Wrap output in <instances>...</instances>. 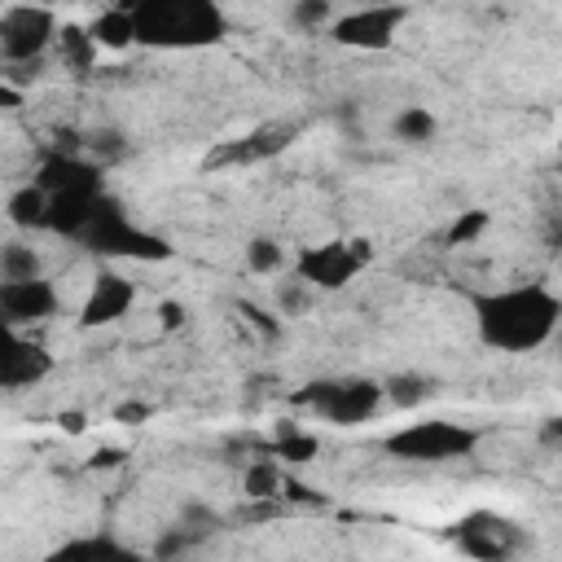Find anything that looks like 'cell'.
<instances>
[{
    "mask_svg": "<svg viewBox=\"0 0 562 562\" xmlns=\"http://www.w3.org/2000/svg\"><path fill=\"white\" fill-rule=\"evenodd\" d=\"M470 321L483 347L505 356L540 351L562 329V294L544 281H518L470 294Z\"/></svg>",
    "mask_w": 562,
    "mask_h": 562,
    "instance_id": "cell-1",
    "label": "cell"
},
{
    "mask_svg": "<svg viewBox=\"0 0 562 562\" xmlns=\"http://www.w3.org/2000/svg\"><path fill=\"white\" fill-rule=\"evenodd\" d=\"M136 22V44L162 53L211 48L228 35L220 0H119Z\"/></svg>",
    "mask_w": 562,
    "mask_h": 562,
    "instance_id": "cell-2",
    "label": "cell"
},
{
    "mask_svg": "<svg viewBox=\"0 0 562 562\" xmlns=\"http://www.w3.org/2000/svg\"><path fill=\"white\" fill-rule=\"evenodd\" d=\"M483 430L465 426V422H448V417H422V422H404L400 430H391L382 439V448L395 461H413V465H443V461H461L479 448Z\"/></svg>",
    "mask_w": 562,
    "mask_h": 562,
    "instance_id": "cell-3",
    "label": "cell"
},
{
    "mask_svg": "<svg viewBox=\"0 0 562 562\" xmlns=\"http://www.w3.org/2000/svg\"><path fill=\"white\" fill-rule=\"evenodd\" d=\"M303 408H312L321 422L329 426H364L382 413L386 404V391L378 378H325V382H307L299 395H294Z\"/></svg>",
    "mask_w": 562,
    "mask_h": 562,
    "instance_id": "cell-4",
    "label": "cell"
},
{
    "mask_svg": "<svg viewBox=\"0 0 562 562\" xmlns=\"http://www.w3.org/2000/svg\"><path fill=\"white\" fill-rule=\"evenodd\" d=\"M79 246L92 250V255H105V259H145V263H158V259H171V246L154 233H145L140 224L127 220V211L105 193L97 215L88 220V228L79 233Z\"/></svg>",
    "mask_w": 562,
    "mask_h": 562,
    "instance_id": "cell-5",
    "label": "cell"
},
{
    "mask_svg": "<svg viewBox=\"0 0 562 562\" xmlns=\"http://www.w3.org/2000/svg\"><path fill=\"white\" fill-rule=\"evenodd\" d=\"M61 26H57V13L48 4H9L0 13V57L4 66H26V61H40L53 44H57Z\"/></svg>",
    "mask_w": 562,
    "mask_h": 562,
    "instance_id": "cell-6",
    "label": "cell"
},
{
    "mask_svg": "<svg viewBox=\"0 0 562 562\" xmlns=\"http://www.w3.org/2000/svg\"><path fill=\"white\" fill-rule=\"evenodd\" d=\"M408 22V4H356L347 13H338L329 22V40L338 48H351V53H382L395 44L400 26Z\"/></svg>",
    "mask_w": 562,
    "mask_h": 562,
    "instance_id": "cell-7",
    "label": "cell"
},
{
    "mask_svg": "<svg viewBox=\"0 0 562 562\" xmlns=\"http://www.w3.org/2000/svg\"><path fill=\"white\" fill-rule=\"evenodd\" d=\"M369 241H321V246H303L294 255V277H303L312 290H342L351 285V277L364 272L369 263Z\"/></svg>",
    "mask_w": 562,
    "mask_h": 562,
    "instance_id": "cell-8",
    "label": "cell"
},
{
    "mask_svg": "<svg viewBox=\"0 0 562 562\" xmlns=\"http://www.w3.org/2000/svg\"><path fill=\"white\" fill-rule=\"evenodd\" d=\"M61 294L48 277H26V281H0V316L9 329L22 325H40L48 316H57Z\"/></svg>",
    "mask_w": 562,
    "mask_h": 562,
    "instance_id": "cell-9",
    "label": "cell"
},
{
    "mask_svg": "<svg viewBox=\"0 0 562 562\" xmlns=\"http://www.w3.org/2000/svg\"><path fill=\"white\" fill-rule=\"evenodd\" d=\"M136 303V285L119 272V268H101L92 281H88V294L79 303V325L83 329H101V325H114L132 312Z\"/></svg>",
    "mask_w": 562,
    "mask_h": 562,
    "instance_id": "cell-10",
    "label": "cell"
},
{
    "mask_svg": "<svg viewBox=\"0 0 562 562\" xmlns=\"http://www.w3.org/2000/svg\"><path fill=\"white\" fill-rule=\"evenodd\" d=\"M452 540H457L461 553H474V558H509V553H518L522 531H518L509 518L483 509V514L461 518L457 531H452Z\"/></svg>",
    "mask_w": 562,
    "mask_h": 562,
    "instance_id": "cell-11",
    "label": "cell"
},
{
    "mask_svg": "<svg viewBox=\"0 0 562 562\" xmlns=\"http://www.w3.org/2000/svg\"><path fill=\"white\" fill-rule=\"evenodd\" d=\"M53 373V351L35 338H26L22 329H9V342L0 351V386L4 391H26L40 386Z\"/></svg>",
    "mask_w": 562,
    "mask_h": 562,
    "instance_id": "cell-12",
    "label": "cell"
},
{
    "mask_svg": "<svg viewBox=\"0 0 562 562\" xmlns=\"http://www.w3.org/2000/svg\"><path fill=\"white\" fill-rule=\"evenodd\" d=\"M299 136V123H281V119H272V123H259V127H250L241 140H228L220 154H211L206 158V167L215 162V167H224V162H268V158H277L290 140Z\"/></svg>",
    "mask_w": 562,
    "mask_h": 562,
    "instance_id": "cell-13",
    "label": "cell"
},
{
    "mask_svg": "<svg viewBox=\"0 0 562 562\" xmlns=\"http://www.w3.org/2000/svg\"><path fill=\"white\" fill-rule=\"evenodd\" d=\"M4 211H9V224L13 228H48V189L40 180H31V184H22V189L9 193Z\"/></svg>",
    "mask_w": 562,
    "mask_h": 562,
    "instance_id": "cell-14",
    "label": "cell"
},
{
    "mask_svg": "<svg viewBox=\"0 0 562 562\" xmlns=\"http://www.w3.org/2000/svg\"><path fill=\"white\" fill-rule=\"evenodd\" d=\"M241 492H246V501H281V492H285V461L281 457L250 461L246 474H241Z\"/></svg>",
    "mask_w": 562,
    "mask_h": 562,
    "instance_id": "cell-15",
    "label": "cell"
},
{
    "mask_svg": "<svg viewBox=\"0 0 562 562\" xmlns=\"http://www.w3.org/2000/svg\"><path fill=\"white\" fill-rule=\"evenodd\" d=\"M382 391H386V404L408 413V408H422L430 395H435V378L426 373H386L382 378Z\"/></svg>",
    "mask_w": 562,
    "mask_h": 562,
    "instance_id": "cell-16",
    "label": "cell"
},
{
    "mask_svg": "<svg viewBox=\"0 0 562 562\" xmlns=\"http://www.w3.org/2000/svg\"><path fill=\"white\" fill-rule=\"evenodd\" d=\"M88 31H92L97 48H110V53L136 44V22H132V13H127L123 4H110L105 13H97V22H92Z\"/></svg>",
    "mask_w": 562,
    "mask_h": 562,
    "instance_id": "cell-17",
    "label": "cell"
},
{
    "mask_svg": "<svg viewBox=\"0 0 562 562\" xmlns=\"http://www.w3.org/2000/svg\"><path fill=\"white\" fill-rule=\"evenodd\" d=\"M391 132L404 145H430L435 132H439V123H435V114L426 105H404V110L391 114Z\"/></svg>",
    "mask_w": 562,
    "mask_h": 562,
    "instance_id": "cell-18",
    "label": "cell"
},
{
    "mask_svg": "<svg viewBox=\"0 0 562 562\" xmlns=\"http://www.w3.org/2000/svg\"><path fill=\"white\" fill-rule=\"evenodd\" d=\"M316 452H321V439L316 435H307L299 426H277L272 457H281L285 465H307V461H316Z\"/></svg>",
    "mask_w": 562,
    "mask_h": 562,
    "instance_id": "cell-19",
    "label": "cell"
},
{
    "mask_svg": "<svg viewBox=\"0 0 562 562\" xmlns=\"http://www.w3.org/2000/svg\"><path fill=\"white\" fill-rule=\"evenodd\" d=\"M26 277H44V263H40L35 246H26V241L0 246V281H26Z\"/></svg>",
    "mask_w": 562,
    "mask_h": 562,
    "instance_id": "cell-20",
    "label": "cell"
},
{
    "mask_svg": "<svg viewBox=\"0 0 562 562\" xmlns=\"http://www.w3.org/2000/svg\"><path fill=\"white\" fill-rule=\"evenodd\" d=\"M57 48H61V61H66L70 70H88L92 57H97V40H92V31H88V26H75V22L61 26Z\"/></svg>",
    "mask_w": 562,
    "mask_h": 562,
    "instance_id": "cell-21",
    "label": "cell"
},
{
    "mask_svg": "<svg viewBox=\"0 0 562 562\" xmlns=\"http://www.w3.org/2000/svg\"><path fill=\"white\" fill-rule=\"evenodd\" d=\"M246 268L259 272V277H272L285 268V246L272 241V237H250L246 241Z\"/></svg>",
    "mask_w": 562,
    "mask_h": 562,
    "instance_id": "cell-22",
    "label": "cell"
},
{
    "mask_svg": "<svg viewBox=\"0 0 562 562\" xmlns=\"http://www.w3.org/2000/svg\"><path fill=\"white\" fill-rule=\"evenodd\" d=\"M334 18H338V13H334V0H290V22H294L299 31H307V35L329 31Z\"/></svg>",
    "mask_w": 562,
    "mask_h": 562,
    "instance_id": "cell-23",
    "label": "cell"
},
{
    "mask_svg": "<svg viewBox=\"0 0 562 562\" xmlns=\"http://www.w3.org/2000/svg\"><path fill=\"white\" fill-rule=\"evenodd\" d=\"M132 549L127 544H119V540H110V536H88V540H70L57 558H127Z\"/></svg>",
    "mask_w": 562,
    "mask_h": 562,
    "instance_id": "cell-24",
    "label": "cell"
},
{
    "mask_svg": "<svg viewBox=\"0 0 562 562\" xmlns=\"http://www.w3.org/2000/svg\"><path fill=\"white\" fill-rule=\"evenodd\" d=\"M487 224H492L487 211H465V215H457V224L448 228V241H452V246H470L474 237L487 233Z\"/></svg>",
    "mask_w": 562,
    "mask_h": 562,
    "instance_id": "cell-25",
    "label": "cell"
},
{
    "mask_svg": "<svg viewBox=\"0 0 562 562\" xmlns=\"http://www.w3.org/2000/svg\"><path fill=\"white\" fill-rule=\"evenodd\" d=\"M307 294H316L303 277H290V281H281L277 285V303H281V316H299L303 307H307Z\"/></svg>",
    "mask_w": 562,
    "mask_h": 562,
    "instance_id": "cell-26",
    "label": "cell"
},
{
    "mask_svg": "<svg viewBox=\"0 0 562 562\" xmlns=\"http://www.w3.org/2000/svg\"><path fill=\"white\" fill-rule=\"evenodd\" d=\"M198 536H202V531H193V527H184V522H176V527H171V531H167V536H162V540L154 544V553H158V558H171V553H184V549H193V544H198Z\"/></svg>",
    "mask_w": 562,
    "mask_h": 562,
    "instance_id": "cell-27",
    "label": "cell"
},
{
    "mask_svg": "<svg viewBox=\"0 0 562 562\" xmlns=\"http://www.w3.org/2000/svg\"><path fill=\"white\" fill-rule=\"evenodd\" d=\"M180 522L193 527V531H211V527H220L215 509H206V505H184V509H180Z\"/></svg>",
    "mask_w": 562,
    "mask_h": 562,
    "instance_id": "cell-28",
    "label": "cell"
},
{
    "mask_svg": "<svg viewBox=\"0 0 562 562\" xmlns=\"http://www.w3.org/2000/svg\"><path fill=\"white\" fill-rule=\"evenodd\" d=\"M149 413H154V408H149L145 400H132V404H119V408H114V422H119V426H140Z\"/></svg>",
    "mask_w": 562,
    "mask_h": 562,
    "instance_id": "cell-29",
    "label": "cell"
},
{
    "mask_svg": "<svg viewBox=\"0 0 562 562\" xmlns=\"http://www.w3.org/2000/svg\"><path fill=\"white\" fill-rule=\"evenodd\" d=\"M540 443H549V448L562 443V417H544V426H540Z\"/></svg>",
    "mask_w": 562,
    "mask_h": 562,
    "instance_id": "cell-30",
    "label": "cell"
},
{
    "mask_svg": "<svg viewBox=\"0 0 562 562\" xmlns=\"http://www.w3.org/2000/svg\"><path fill=\"white\" fill-rule=\"evenodd\" d=\"M158 312H162V325H167V329H176V325H184V307H180V303H162Z\"/></svg>",
    "mask_w": 562,
    "mask_h": 562,
    "instance_id": "cell-31",
    "label": "cell"
},
{
    "mask_svg": "<svg viewBox=\"0 0 562 562\" xmlns=\"http://www.w3.org/2000/svg\"><path fill=\"white\" fill-rule=\"evenodd\" d=\"M241 312H246V316H250V321H255V325H259V329H263V334H277V321H268V312H259V307H255V303H246V307H241Z\"/></svg>",
    "mask_w": 562,
    "mask_h": 562,
    "instance_id": "cell-32",
    "label": "cell"
},
{
    "mask_svg": "<svg viewBox=\"0 0 562 562\" xmlns=\"http://www.w3.org/2000/svg\"><path fill=\"white\" fill-rule=\"evenodd\" d=\"M61 426L79 435V430H83V413H61Z\"/></svg>",
    "mask_w": 562,
    "mask_h": 562,
    "instance_id": "cell-33",
    "label": "cell"
},
{
    "mask_svg": "<svg viewBox=\"0 0 562 562\" xmlns=\"http://www.w3.org/2000/svg\"><path fill=\"white\" fill-rule=\"evenodd\" d=\"M360 4H400V0H360Z\"/></svg>",
    "mask_w": 562,
    "mask_h": 562,
    "instance_id": "cell-34",
    "label": "cell"
},
{
    "mask_svg": "<svg viewBox=\"0 0 562 562\" xmlns=\"http://www.w3.org/2000/svg\"><path fill=\"white\" fill-rule=\"evenodd\" d=\"M558 167H562V149H558Z\"/></svg>",
    "mask_w": 562,
    "mask_h": 562,
    "instance_id": "cell-35",
    "label": "cell"
},
{
    "mask_svg": "<svg viewBox=\"0 0 562 562\" xmlns=\"http://www.w3.org/2000/svg\"><path fill=\"white\" fill-rule=\"evenodd\" d=\"M558 342H562V329H558Z\"/></svg>",
    "mask_w": 562,
    "mask_h": 562,
    "instance_id": "cell-36",
    "label": "cell"
}]
</instances>
